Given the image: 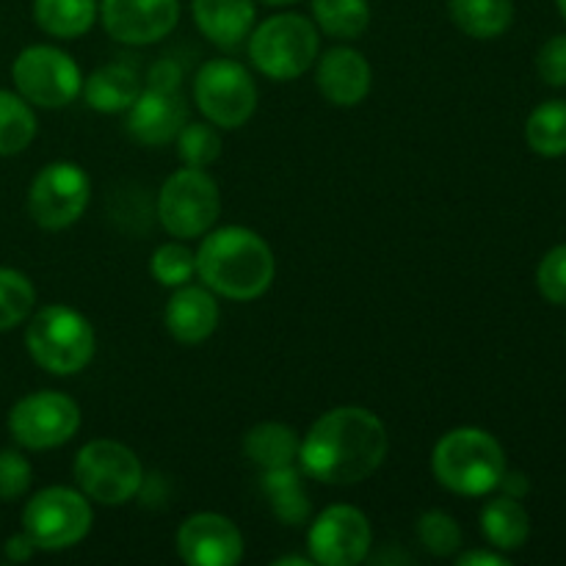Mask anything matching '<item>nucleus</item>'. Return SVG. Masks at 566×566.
Masks as SVG:
<instances>
[{
	"label": "nucleus",
	"instance_id": "23",
	"mask_svg": "<svg viewBox=\"0 0 566 566\" xmlns=\"http://www.w3.org/2000/svg\"><path fill=\"white\" fill-rule=\"evenodd\" d=\"M481 531L497 551H520L531 536L528 512L517 497H495L481 509Z\"/></svg>",
	"mask_w": 566,
	"mask_h": 566
},
{
	"label": "nucleus",
	"instance_id": "42",
	"mask_svg": "<svg viewBox=\"0 0 566 566\" xmlns=\"http://www.w3.org/2000/svg\"><path fill=\"white\" fill-rule=\"evenodd\" d=\"M558 3V9H562V14H564V20H566V0H556Z\"/></svg>",
	"mask_w": 566,
	"mask_h": 566
},
{
	"label": "nucleus",
	"instance_id": "38",
	"mask_svg": "<svg viewBox=\"0 0 566 566\" xmlns=\"http://www.w3.org/2000/svg\"><path fill=\"white\" fill-rule=\"evenodd\" d=\"M457 566H509V558L501 556V553L470 551L457 556Z\"/></svg>",
	"mask_w": 566,
	"mask_h": 566
},
{
	"label": "nucleus",
	"instance_id": "18",
	"mask_svg": "<svg viewBox=\"0 0 566 566\" xmlns=\"http://www.w3.org/2000/svg\"><path fill=\"white\" fill-rule=\"evenodd\" d=\"M164 324L169 335L182 346H199L219 326V302L205 285H180L171 293L164 310Z\"/></svg>",
	"mask_w": 566,
	"mask_h": 566
},
{
	"label": "nucleus",
	"instance_id": "11",
	"mask_svg": "<svg viewBox=\"0 0 566 566\" xmlns=\"http://www.w3.org/2000/svg\"><path fill=\"white\" fill-rule=\"evenodd\" d=\"M81 429L75 398L55 390H39L20 398L9 412V434L28 451H50L72 440Z\"/></svg>",
	"mask_w": 566,
	"mask_h": 566
},
{
	"label": "nucleus",
	"instance_id": "3",
	"mask_svg": "<svg viewBox=\"0 0 566 566\" xmlns=\"http://www.w3.org/2000/svg\"><path fill=\"white\" fill-rule=\"evenodd\" d=\"M431 473L453 495H490L506 473V453L490 431L462 426L440 437L431 451Z\"/></svg>",
	"mask_w": 566,
	"mask_h": 566
},
{
	"label": "nucleus",
	"instance_id": "5",
	"mask_svg": "<svg viewBox=\"0 0 566 566\" xmlns=\"http://www.w3.org/2000/svg\"><path fill=\"white\" fill-rule=\"evenodd\" d=\"M318 28L296 11L269 17L249 33V59L271 81H296L318 61Z\"/></svg>",
	"mask_w": 566,
	"mask_h": 566
},
{
	"label": "nucleus",
	"instance_id": "32",
	"mask_svg": "<svg viewBox=\"0 0 566 566\" xmlns=\"http://www.w3.org/2000/svg\"><path fill=\"white\" fill-rule=\"evenodd\" d=\"M418 536L420 545L431 553V556H453L462 545V528H459L457 520L448 512H440V509H431L423 517L418 520Z\"/></svg>",
	"mask_w": 566,
	"mask_h": 566
},
{
	"label": "nucleus",
	"instance_id": "29",
	"mask_svg": "<svg viewBox=\"0 0 566 566\" xmlns=\"http://www.w3.org/2000/svg\"><path fill=\"white\" fill-rule=\"evenodd\" d=\"M36 304V287L22 271L0 269V332L14 329L31 318Z\"/></svg>",
	"mask_w": 566,
	"mask_h": 566
},
{
	"label": "nucleus",
	"instance_id": "35",
	"mask_svg": "<svg viewBox=\"0 0 566 566\" xmlns=\"http://www.w3.org/2000/svg\"><path fill=\"white\" fill-rule=\"evenodd\" d=\"M536 70H539L542 81L551 83V86H566V33L553 36L551 42L539 50Z\"/></svg>",
	"mask_w": 566,
	"mask_h": 566
},
{
	"label": "nucleus",
	"instance_id": "31",
	"mask_svg": "<svg viewBox=\"0 0 566 566\" xmlns=\"http://www.w3.org/2000/svg\"><path fill=\"white\" fill-rule=\"evenodd\" d=\"M149 271H153L155 280L164 287H180L191 282V276L197 274V254L186 247V243H164V247L155 249L153 260H149Z\"/></svg>",
	"mask_w": 566,
	"mask_h": 566
},
{
	"label": "nucleus",
	"instance_id": "27",
	"mask_svg": "<svg viewBox=\"0 0 566 566\" xmlns=\"http://www.w3.org/2000/svg\"><path fill=\"white\" fill-rule=\"evenodd\" d=\"M315 25L332 39H359L370 25L368 0H313Z\"/></svg>",
	"mask_w": 566,
	"mask_h": 566
},
{
	"label": "nucleus",
	"instance_id": "1",
	"mask_svg": "<svg viewBox=\"0 0 566 566\" xmlns=\"http://www.w3.org/2000/svg\"><path fill=\"white\" fill-rule=\"evenodd\" d=\"M387 448L390 437L379 415L365 407H337L310 426L298 448V468L321 484H359L381 468Z\"/></svg>",
	"mask_w": 566,
	"mask_h": 566
},
{
	"label": "nucleus",
	"instance_id": "40",
	"mask_svg": "<svg viewBox=\"0 0 566 566\" xmlns=\"http://www.w3.org/2000/svg\"><path fill=\"white\" fill-rule=\"evenodd\" d=\"M287 564H293V566H310V564H313V558H304V556H282V558H276V562H274V566H287Z\"/></svg>",
	"mask_w": 566,
	"mask_h": 566
},
{
	"label": "nucleus",
	"instance_id": "2",
	"mask_svg": "<svg viewBox=\"0 0 566 566\" xmlns=\"http://www.w3.org/2000/svg\"><path fill=\"white\" fill-rule=\"evenodd\" d=\"M276 274L274 252L249 227H221L202 235L197 249V276L216 296L252 302L271 287Z\"/></svg>",
	"mask_w": 566,
	"mask_h": 566
},
{
	"label": "nucleus",
	"instance_id": "24",
	"mask_svg": "<svg viewBox=\"0 0 566 566\" xmlns=\"http://www.w3.org/2000/svg\"><path fill=\"white\" fill-rule=\"evenodd\" d=\"M448 11L459 31L473 39H497L514 20L512 0H448Z\"/></svg>",
	"mask_w": 566,
	"mask_h": 566
},
{
	"label": "nucleus",
	"instance_id": "33",
	"mask_svg": "<svg viewBox=\"0 0 566 566\" xmlns=\"http://www.w3.org/2000/svg\"><path fill=\"white\" fill-rule=\"evenodd\" d=\"M33 468L20 451H0V501H20L31 490Z\"/></svg>",
	"mask_w": 566,
	"mask_h": 566
},
{
	"label": "nucleus",
	"instance_id": "39",
	"mask_svg": "<svg viewBox=\"0 0 566 566\" xmlns=\"http://www.w3.org/2000/svg\"><path fill=\"white\" fill-rule=\"evenodd\" d=\"M497 486H503V492H506L509 497H523L525 492H528V479H525L523 473H503V479H501V484Z\"/></svg>",
	"mask_w": 566,
	"mask_h": 566
},
{
	"label": "nucleus",
	"instance_id": "14",
	"mask_svg": "<svg viewBox=\"0 0 566 566\" xmlns=\"http://www.w3.org/2000/svg\"><path fill=\"white\" fill-rule=\"evenodd\" d=\"M99 20L111 39L144 48L175 31L180 0H99Z\"/></svg>",
	"mask_w": 566,
	"mask_h": 566
},
{
	"label": "nucleus",
	"instance_id": "8",
	"mask_svg": "<svg viewBox=\"0 0 566 566\" xmlns=\"http://www.w3.org/2000/svg\"><path fill=\"white\" fill-rule=\"evenodd\" d=\"M221 193L213 177L205 169L175 171L166 177L158 191V219L169 235L180 241H193L210 232L219 221Z\"/></svg>",
	"mask_w": 566,
	"mask_h": 566
},
{
	"label": "nucleus",
	"instance_id": "17",
	"mask_svg": "<svg viewBox=\"0 0 566 566\" xmlns=\"http://www.w3.org/2000/svg\"><path fill=\"white\" fill-rule=\"evenodd\" d=\"M318 92L337 108H354L374 86V70L368 59L354 48H332L318 59L315 70Z\"/></svg>",
	"mask_w": 566,
	"mask_h": 566
},
{
	"label": "nucleus",
	"instance_id": "37",
	"mask_svg": "<svg viewBox=\"0 0 566 566\" xmlns=\"http://www.w3.org/2000/svg\"><path fill=\"white\" fill-rule=\"evenodd\" d=\"M3 553H6V558H9V562L22 564V562H28L33 553H36V545H33L31 536L22 531V534H14V536H9V539H6Z\"/></svg>",
	"mask_w": 566,
	"mask_h": 566
},
{
	"label": "nucleus",
	"instance_id": "21",
	"mask_svg": "<svg viewBox=\"0 0 566 566\" xmlns=\"http://www.w3.org/2000/svg\"><path fill=\"white\" fill-rule=\"evenodd\" d=\"M298 448H302V440L296 431L285 423H274V420L252 426L243 437V453L263 473L298 464Z\"/></svg>",
	"mask_w": 566,
	"mask_h": 566
},
{
	"label": "nucleus",
	"instance_id": "16",
	"mask_svg": "<svg viewBox=\"0 0 566 566\" xmlns=\"http://www.w3.org/2000/svg\"><path fill=\"white\" fill-rule=\"evenodd\" d=\"M127 133L144 147H164L175 142L180 127L188 122V105L180 92L142 88L136 103L125 111Z\"/></svg>",
	"mask_w": 566,
	"mask_h": 566
},
{
	"label": "nucleus",
	"instance_id": "7",
	"mask_svg": "<svg viewBox=\"0 0 566 566\" xmlns=\"http://www.w3.org/2000/svg\"><path fill=\"white\" fill-rule=\"evenodd\" d=\"M92 523L86 495L72 486H44L22 509V531L36 551H70L86 539Z\"/></svg>",
	"mask_w": 566,
	"mask_h": 566
},
{
	"label": "nucleus",
	"instance_id": "34",
	"mask_svg": "<svg viewBox=\"0 0 566 566\" xmlns=\"http://www.w3.org/2000/svg\"><path fill=\"white\" fill-rule=\"evenodd\" d=\"M536 285L547 302L566 304V243L551 249L542 258L539 271H536Z\"/></svg>",
	"mask_w": 566,
	"mask_h": 566
},
{
	"label": "nucleus",
	"instance_id": "36",
	"mask_svg": "<svg viewBox=\"0 0 566 566\" xmlns=\"http://www.w3.org/2000/svg\"><path fill=\"white\" fill-rule=\"evenodd\" d=\"M180 83H182V70L177 61L160 59L149 66V75H147L149 88H160V92H180Z\"/></svg>",
	"mask_w": 566,
	"mask_h": 566
},
{
	"label": "nucleus",
	"instance_id": "19",
	"mask_svg": "<svg viewBox=\"0 0 566 566\" xmlns=\"http://www.w3.org/2000/svg\"><path fill=\"white\" fill-rule=\"evenodd\" d=\"M191 11L202 36L221 50L241 48L258 20L254 0H191Z\"/></svg>",
	"mask_w": 566,
	"mask_h": 566
},
{
	"label": "nucleus",
	"instance_id": "13",
	"mask_svg": "<svg viewBox=\"0 0 566 566\" xmlns=\"http://www.w3.org/2000/svg\"><path fill=\"white\" fill-rule=\"evenodd\" d=\"M374 545L370 520L357 506L337 503L324 509L307 531V547L313 564L357 566L368 558Z\"/></svg>",
	"mask_w": 566,
	"mask_h": 566
},
{
	"label": "nucleus",
	"instance_id": "12",
	"mask_svg": "<svg viewBox=\"0 0 566 566\" xmlns=\"http://www.w3.org/2000/svg\"><path fill=\"white\" fill-rule=\"evenodd\" d=\"M92 180L70 160L48 164L28 188V213L42 230H66L88 208Z\"/></svg>",
	"mask_w": 566,
	"mask_h": 566
},
{
	"label": "nucleus",
	"instance_id": "4",
	"mask_svg": "<svg viewBox=\"0 0 566 566\" xmlns=\"http://www.w3.org/2000/svg\"><path fill=\"white\" fill-rule=\"evenodd\" d=\"M94 329L83 313L66 304H48L28 321L25 348L33 363L53 376H75L92 363Z\"/></svg>",
	"mask_w": 566,
	"mask_h": 566
},
{
	"label": "nucleus",
	"instance_id": "22",
	"mask_svg": "<svg viewBox=\"0 0 566 566\" xmlns=\"http://www.w3.org/2000/svg\"><path fill=\"white\" fill-rule=\"evenodd\" d=\"M99 17L97 0H33V20L55 39H77Z\"/></svg>",
	"mask_w": 566,
	"mask_h": 566
},
{
	"label": "nucleus",
	"instance_id": "25",
	"mask_svg": "<svg viewBox=\"0 0 566 566\" xmlns=\"http://www.w3.org/2000/svg\"><path fill=\"white\" fill-rule=\"evenodd\" d=\"M265 497H269L271 509L276 517L285 525H302L310 517V497L302 484V468L291 464V468L269 470L263 479Z\"/></svg>",
	"mask_w": 566,
	"mask_h": 566
},
{
	"label": "nucleus",
	"instance_id": "10",
	"mask_svg": "<svg viewBox=\"0 0 566 566\" xmlns=\"http://www.w3.org/2000/svg\"><path fill=\"white\" fill-rule=\"evenodd\" d=\"M17 94L28 99L33 108H64L77 99L83 88L81 66L70 53L53 44H31L22 50L11 66Z\"/></svg>",
	"mask_w": 566,
	"mask_h": 566
},
{
	"label": "nucleus",
	"instance_id": "26",
	"mask_svg": "<svg viewBox=\"0 0 566 566\" xmlns=\"http://www.w3.org/2000/svg\"><path fill=\"white\" fill-rule=\"evenodd\" d=\"M36 138V114L22 94L0 88V158L20 155Z\"/></svg>",
	"mask_w": 566,
	"mask_h": 566
},
{
	"label": "nucleus",
	"instance_id": "41",
	"mask_svg": "<svg viewBox=\"0 0 566 566\" xmlns=\"http://www.w3.org/2000/svg\"><path fill=\"white\" fill-rule=\"evenodd\" d=\"M260 3H265V6H293V3H298V0H260Z\"/></svg>",
	"mask_w": 566,
	"mask_h": 566
},
{
	"label": "nucleus",
	"instance_id": "20",
	"mask_svg": "<svg viewBox=\"0 0 566 566\" xmlns=\"http://www.w3.org/2000/svg\"><path fill=\"white\" fill-rule=\"evenodd\" d=\"M81 94L88 108L97 111V114H125L142 94V77L133 64L114 61V64L94 70L83 81Z\"/></svg>",
	"mask_w": 566,
	"mask_h": 566
},
{
	"label": "nucleus",
	"instance_id": "30",
	"mask_svg": "<svg viewBox=\"0 0 566 566\" xmlns=\"http://www.w3.org/2000/svg\"><path fill=\"white\" fill-rule=\"evenodd\" d=\"M175 142L182 164L193 169H208L221 155V138L210 122H186Z\"/></svg>",
	"mask_w": 566,
	"mask_h": 566
},
{
	"label": "nucleus",
	"instance_id": "15",
	"mask_svg": "<svg viewBox=\"0 0 566 566\" xmlns=\"http://www.w3.org/2000/svg\"><path fill=\"white\" fill-rule=\"evenodd\" d=\"M177 553L191 566H235L243 558V534L224 514L199 512L177 528Z\"/></svg>",
	"mask_w": 566,
	"mask_h": 566
},
{
	"label": "nucleus",
	"instance_id": "6",
	"mask_svg": "<svg viewBox=\"0 0 566 566\" xmlns=\"http://www.w3.org/2000/svg\"><path fill=\"white\" fill-rule=\"evenodd\" d=\"M72 473L83 495L103 506H125L144 486L142 459L116 440L86 442L77 451Z\"/></svg>",
	"mask_w": 566,
	"mask_h": 566
},
{
	"label": "nucleus",
	"instance_id": "9",
	"mask_svg": "<svg viewBox=\"0 0 566 566\" xmlns=\"http://www.w3.org/2000/svg\"><path fill=\"white\" fill-rule=\"evenodd\" d=\"M193 99L210 125L235 130L258 111V83L243 64L232 59H213L199 66L193 81Z\"/></svg>",
	"mask_w": 566,
	"mask_h": 566
},
{
	"label": "nucleus",
	"instance_id": "28",
	"mask_svg": "<svg viewBox=\"0 0 566 566\" xmlns=\"http://www.w3.org/2000/svg\"><path fill=\"white\" fill-rule=\"evenodd\" d=\"M525 138L536 155L545 158H562L566 155V103L564 99H547L525 125Z\"/></svg>",
	"mask_w": 566,
	"mask_h": 566
}]
</instances>
